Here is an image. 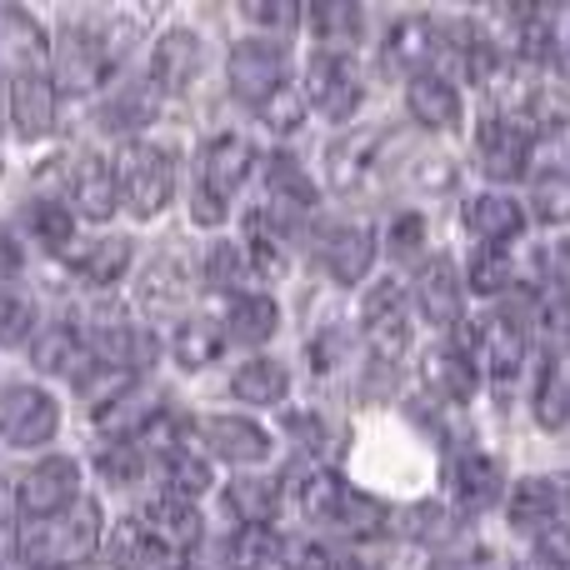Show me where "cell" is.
Returning <instances> with one entry per match:
<instances>
[{
	"mask_svg": "<svg viewBox=\"0 0 570 570\" xmlns=\"http://www.w3.org/2000/svg\"><path fill=\"white\" fill-rule=\"evenodd\" d=\"M515 285V271H511V256H505L501 246H485L481 256L471 261V291L481 295H501Z\"/></svg>",
	"mask_w": 570,
	"mask_h": 570,
	"instance_id": "obj_45",
	"label": "cell"
},
{
	"mask_svg": "<svg viewBox=\"0 0 570 570\" xmlns=\"http://www.w3.org/2000/svg\"><path fill=\"white\" fill-rule=\"evenodd\" d=\"M166 495H180V501H196V495H206L210 485H216V475H210V461L206 455H196L186 445V451L166 455Z\"/></svg>",
	"mask_w": 570,
	"mask_h": 570,
	"instance_id": "obj_41",
	"label": "cell"
},
{
	"mask_svg": "<svg viewBox=\"0 0 570 570\" xmlns=\"http://www.w3.org/2000/svg\"><path fill=\"white\" fill-rule=\"evenodd\" d=\"M220 345H226V331H220L216 315H186V321L170 331V361H176L180 371H206L220 355Z\"/></svg>",
	"mask_w": 570,
	"mask_h": 570,
	"instance_id": "obj_29",
	"label": "cell"
},
{
	"mask_svg": "<svg viewBox=\"0 0 570 570\" xmlns=\"http://www.w3.org/2000/svg\"><path fill=\"white\" fill-rule=\"evenodd\" d=\"M535 551H541V566L570 570V521H556L551 531L535 535Z\"/></svg>",
	"mask_w": 570,
	"mask_h": 570,
	"instance_id": "obj_50",
	"label": "cell"
},
{
	"mask_svg": "<svg viewBox=\"0 0 570 570\" xmlns=\"http://www.w3.org/2000/svg\"><path fill=\"white\" fill-rule=\"evenodd\" d=\"M226 505H230V515H240V525H271L285 505V495H281L276 475H236L226 485Z\"/></svg>",
	"mask_w": 570,
	"mask_h": 570,
	"instance_id": "obj_32",
	"label": "cell"
},
{
	"mask_svg": "<svg viewBox=\"0 0 570 570\" xmlns=\"http://www.w3.org/2000/svg\"><path fill=\"white\" fill-rule=\"evenodd\" d=\"M66 425V405L46 381H0V455H46Z\"/></svg>",
	"mask_w": 570,
	"mask_h": 570,
	"instance_id": "obj_2",
	"label": "cell"
},
{
	"mask_svg": "<svg viewBox=\"0 0 570 570\" xmlns=\"http://www.w3.org/2000/svg\"><path fill=\"white\" fill-rule=\"evenodd\" d=\"M206 76V40L186 26H170L156 36L146 60V80L156 96H186L196 80Z\"/></svg>",
	"mask_w": 570,
	"mask_h": 570,
	"instance_id": "obj_10",
	"label": "cell"
},
{
	"mask_svg": "<svg viewBox=\"0 0 570 570\" xmlns=\"http://www.w3.org/2000/svg\"><path fill=\"white\" fill-rule=\"evenodd\" d=\"M60 266H66L80 285H90V291H110V285H120L130 276V266H136V240L116 236V230L80 236L76 246L66 250V261H60Z\"/></svg>",
	"mask_w": 570,
	"mask_h": 570,
	"instance_id": "obj_12",
	"label": "cell"
},
{
	"mask_svg": "<svg viewBox=\"0 0 570 570\" xmlns=\"http://www.w3.org/2000/svg\"><path fill=\"white\" fill-rule=\"evenodd\" d=\"M541 266H546V276H551L556 295H570V236H561V240H551V246H546Z\"/></svg>",
	"mask_w": 570,
	"mask_h": 570,
	"instance_id": "obj_52",
	"label": "cell"
},
{
	"mask_svg": "<svg viewBox=\"0 0 570 570\" xmlns=\"http://www.w3.org/2000/svg\"><path fill=\"white\" fill-rule=\"evenodd\" d=\"M541 216L546 220H570V180L551 176L541 186Z\"/></svg>",
	"mask_w": 570,
	"mask_h": 570,
	"instance_id": "obj_54",
	"label": "cell"
},
{
	"mask_svg": "<svg viewBox=\"0 0 570 570\" xmlns=\"http://www.w3.org/2000/svg\"><path fill=\"white\" fill-rule=\"evenodd\" d=\"M315 256H321V266H325V276L331 281H341V285H355V281H365L371 276V266H375V236L365 226H325L321 230V240H315Z\"/></svg>",
	"mask_w": 570,
	"mask_h": 570,
	"instance_id": "obj_17",
	"label": "cell"
},
{
	"mask_svg": "<svg viewBox=\"0 0 570 570\" xmlns=\"http://www.w3.org/2000/svg\"><path fill=\"white\" fill-rule=\"evenodd\" d=\"M281 551L285 546L271 525H240V531L220 546V561H226V570H271L281 561Z\"/></svg>",
	"mask_w": 570,
	"mask_h": 570,
	"instance_id": "obj_34",
	"label": "cell"
},
{
	"mask_svg": "<svg viewBox=\"0 0 570 570\" xmlns=\"http://www.w3.org/2000/svg\"><path fill=\"white\" fill-rule=\"evenodd\" d=\"M120 46L106 26H60V36L46 50V70L60 96H100L116 80Z\"/></svg>",
	"mask_w": 570,
	"mask_h": 570,
	"instance_id": "obj_3",
	"label": "cell"
},
{
	"mask_svg": "<svg viewBox=\"0 0 570 570\" xmlns=\"http://www.w3.org/2000/svg\"><path fill=\"white\" fill-rule=\"evenodd\" d=\"M431 385H435V395H445V401H471L475 395V385H481V371H475L465 355H455L451 345L445 351H435V361H431Z\"/></svg>",
	"mask_w": 570,
	"mask_h": 570,
	"instance_id": "obj_43",
	"label": "cell"
},
{
	"mask_svg": "<svg viewBox=\"0 0 570 570\" xmlns=\"http://www.w3.org/2000/svg\"><path fill=\"white\" fill-rule=\"evenodd\" d=\"M156 90H150V80H110L106 90L96 96V126L106 130V136H120L130 146V140H140V130L156 120Z\"/></svg>",
	"mask_w": 570,
	"mask_h": 570,
	"instance_id": "obj_14",
	"label": "cell"
},
{
	"mask_svg": "<svg viewBox=\"0 0 570 570\" xmlns=\"http://www.w3.org/2000/svg\"><path fill=\"white\" fill-rule=\"evenodd\" d=\"M461 226L471 236H481L485 246H511L515 236L525 230V210L515 196H501V190H485V196H471L461 206Z\"/></svg>",
	"mask_w": 570,
	"mask_h": 570,
	"instance_id": "obj_25",
	"label": "cell"
},
{
	"mask_svg": "<svg viewBox=\"0 0 570 570\" xmlns=\"http://www.w3.org/2000/svg\"><path fill=\"white\" fill-rule=\"evenodd\" d=\"M50 196H60L70 206V216L80 220V226H110L120 210L116 200V166H110V156H96V150H76V156H60L56 166H46Z\"/></svg>",
	"mask_w": 570,
	"mask_h": 570,
	"instance_id": "obj_6",
	"label": "cell"
},
{
	"mask_svg": "<svg viewBox=\"0 0 570 570\" xmlns=\"http://www.w3.org/2000/svg\"><path fill=\"white\" fill-rule=\"evenodd\" d=\"M305 106L315 110V116L325 120H351L355 106H361V76H355V66L345 56H335V50H321V56L305 60Z\"/></svg>",
	"mask_w": 570,
	"mask_h": 570,
	"instance_id": "obj_11",
	"label": "cell"
},
{
	"mask_svg": "<svg viewBox=\"0 0 570 570\" xmlns=\"http://www.w3.org/2000/svg\"><path fill=\"white\" fill-rule=\"evenodd\" d=\"M0 570H6V561H0Z\"/></svg>",
	"mask_w": 570,
	"mask_h": 570,
	"instance_id": "obj_61",
	"label": "cell"
},
{
	"mask_svg": "<svg viewBox=\"0 0 570 570\" xmlns=\"http://www.w3.org/2000/svg\"><path fill=\"white\" fill-rule=\"evenodd\" d=\"M40 325V305L26 285H0V351H26V341Z\"/></svg>",
	"mask_w": 570,
	"mask_h": 570,
	"instance_id": "obj_35",
	"label": "cell"
},
{
	"mask_svg": "<svg viewBox=\"0 0 570 570\" xmlns=\"http://www.w3.org/2000/svg\"><path fill=\"white\" fill-rule=\"evenodd\" d=\"M291 570H335V556L325 551V546H301V551L291 556Z\"/></svg>",
	"mask_w": 570,
	"mask_h": 570,
	"instance_id": "obj_57",
	"label": "cell"
},
{
	"mask_svg": "<svg viewBox=\"0 0 570 570\" xmlns=\"http://www.w3.org/2000/svg\"><path fill=\"white\" fill-rule=\"evenodd\" d=\"M261 120H266L271 130H281V136H291V130L305 120V96H301L295 86H281L276 96L261 106Z\"/></svg>",
	"mask_w": 570,
	"mask_h": 570,
	"instance_id": "obj_47",
	"label": "cell"
},
{
	"mask_svg": "<svg viewBox=\"0 0 570 570\" xmlns=\"http://www.w3.org/2000/svg\"><path fill=\"white\" fill-rule=\"evenodd\" d=\"M535 331H541L546 341L556 345V351H570V295H556V301L541 305V321H535Z\"/></svg>",
	"mask_w": 570,
	"mask_h": 570,
	"instance_id": "obj_48",
	"label": "cell"
},
{
	"mask_svg": "<svg viewBox=\"0 0 570 570\" xmlns=\"http://www.w3.org/2000/svg\"><path fill=\"white\" fill-rule=\"evenodd\" d=\"M186 206H190V220H196V226H220V220H226V206L230 200H220L216 190H206L196 180V186L186 190Z\"/></svg>",
	"mask_w": 570,
	"mask_h": 570,
	"instance_id": "obj_51",
	"label": "cell"
},
{
	"mask_svg": "<svg viewBox=\"0 0 570 570\" xmlns=\"http://www.w3.org/2000/svg\"><path fill=\"white\" fill-rule=\"evenodd\" d=\"M100 556H106L110 570H166L170 561H180V556H170L166 546L136 521V515L110 525L106 541H100Z\"/></svg>",
	"mask_w": 570,
	"mask_h": 570,
	"instance_id": "obj_24",
	"label": "cell"
},
{
	"mask_svg": "<svg viewBox=\"0 0 570 570\" xmlns=\"http://www.w3.org/2000/svg\"><path fill=\"white\" fill-rule=\"evenodd\" d=\"M10 535H16V505H10V485L0 475V541H10Z\"/></svg>",
	"mask_w": 570,
	"mask_h": 570,
	"instance_id": "obj_58",
	"label": "cell"
},
{
	"mask_svg": "<svg viewBox=\"0 0 570 570\" xmlns=\"http://www.w3.org/2000/svg\"><path fill=\"white\" fill-rule=\"evenodd\" d=\"M26 261H30V250L20 246V236L10 230V220H0V285H16L20 276H26Z\"/></svg>",
	"mask_w": 570,
	"mask_h": 570,
	"instance_id": "obj_49",
	"label": "cell"
},
{
	"mask_svg": "<svg viewBox=\"0 0 570 570\" xmlns=\"http://www.w3.org/2000/svg\"><path fill=\"white\" fill-rule=\"evenodd\" d=\"M311 206H315V186H311V176H305V166L291 150H276V156L266 160V210L276 220H285V226H295Z\"/></svg>",
	"mask_w": 570,
	"mask_h": 570,
	"instance_id": "obj_23",
	"label": "cell"
},
{
	"mask_svg": "<svg viewBox=\"0 0 570 570\" xmlns=\"http://www.w3.org/2000/svg\"><path fill=\"white\" fill-rule=\"evenodd\" d=\"M401 531L421 546H441L455 535V515H445L441 505H411V511L401 515Z\"/></svg>",
	"mask_w": 570,
	"mask_h": 570,
	"instance_id": "obj_44",
	"label": "cell"
},
{
	"mask_svg": "<svg viewBox=\"0 0 570 570\" xmlns=\"http://www.w3.org/2000/svg\"><path fill=\"white\" fill-rule=\"evenodd\" d=\"M556 491H561V515H570V471L556 475Z\"/></svg>",
	"mask_w": 570,
	"mask_h": 570,
	"instance_id": "obj_59",
	"label": "cell"
},
{
	"mask_svg": "<svg viewBox=\"0 0 570 570\" xmlns=\"http://www.w3.org/2000/svg\"><path fill=\"white\" fill-rule=\"evenodd\" d=\"M230 96L246 100V106H266L281 86H291V56H285L281 40H266V36H250L230 50Z\"/></svg>",
	"mask_w": 570,
	"mask_h": 570,
	"instance_id": "obj_8",
	"label": "cell"
},
{
	"mask_svg": "<svg viewBox=\"0 0 570 570\" xmlns=\"http://www.w3.org/2000/svg\"><path fill=\"white\" fill-rule=\"evenodd\" d=\"M26 355L40 381H66V385L90 365V351H86V341H80L76 321H40L36 335L26 341Z\"/></svg>",
	"mask_w": 570,
	"mask_h": 570,
	"instance_id": "obj_13",
	"label": "cell"
},
{
	"mask_svg": "<svg viewBox=\"0 0 570 570\" xmlns=\"http://www.w3.org/2000/svg\"><path fill=\"white\" fill-rule=\"evenodd\" d=\"M385 521H391V511H385L381 501H371L365 491H355V485H345L341 491V501H335V511H331V531L335 535H345V541H375V535H385Z\"/></svg>",
	"mask_w": 570,
	"mask_h": 570,
	"instance_id": "obj_31",
	"label": "cell"
},
{
	"mask_svg": "<svg viewBox=\"0 0 570 570\" xmlns=\"http://www.w3.org/2000/svg\"><path fill=\"white\" fill-rule=\"evenodd\" d=\"M106 541V515L100 501L80 495L70 511L50 515V521H26L10 535V551L26 570H80L100 556Z\"/></svg>",
	"mask_w": 570,
	"mask_h": 570,
	"instance_id": "obj_1",
	"label": "cell"
},
{
	"mask_svg": "<svg viewBox=\"0 0 570 570\" xmlns=\"http://www.w3.org/2000/svg\"><path fill=\"white\" fill-rule=\"evenodd\" d=\"M166 570H186V561H170V566H166Z\"/></svg>",
	"mask_w": 570,
	"mask_h": 570,
	"instance_id": "obj_60",
	"label": "cell"
},
{
	"mask_svg": "<svg viewBox=\"0 0 570 570\" xmlns=\"http://www.w3.org/2000/svg\"><path fill=\"white\" fill-rule=\"evenodd\" d=\"M256 170V146H250L246 136H210L206 146H200V186L216 190L220 200H230L240 186H246V176Z\"/></svg>",
	"mask_w": 570,
	"mask_h": 570,
	"instance_id": "obj_19",
	"label": "cell"
},
{
	"mask_svg": "<svg viewBox=\"0 0 570 570\" xmlns=\"http://www.w3.org/2000/svg\"><path fill=\"white\" fill-rule=\"evenodd\" d=\"M256 276L250 271V256L240 240H216L206 256V285L210 291H230V295H246V281Z\"/></svg>",
	"mask_w": 570,
	"mask_h": 570,
	"instance_id": "obj_39",
	"label": "cell"
},
{
	"mask_svg": "<svg viewBox=\"0 0 570 570\" xmlns=\"http://www.w3.org/2000/svg\"><path fill=\"white\" fill-rule=\"evenodd\" d=\"M361 325H365V341H371V351L381 355V361L405 355V345H411V311H405L401 285H375V291L365 295Z\"/></svg>",
	"mask_w": 570,
	"mask_h": 570,
	"instance_id": "obj_16",
	"label": "cell"
},
{
	"mask_svg": "<svg viewBox=\"0 0 570 570\" xmlns=\"http://www.w3.org/2000/svg\"><path fill=\"white\" fill-rule=\"evenodd\" d=\"M525 130H535V136H566L570 130V90L535 86L531 100H525Z\"/></svg>",
	"mask_w": 570,
	"mask_h": 570,
	"instance_id": "obj_42",
	"label": "cell"
},
{
	"mask_svg": "<svg viewBox=\"0 0 570 570\" xmlns=\"http://www.w3.org/2000/svg\"><path fill=\"white\" fill-rule=\"evenodd\" d=\"M186 285L190 281H186L180 261H150L136 281V301L146 305V311H176V305L186 301Z\"/></svg>",
	"mask_w": 570,
	"mask_h": 570,
	"instance_id": "obj_37",
	"label": "cell"
},
{
	"mask_svg": "<svg viewBox=\"0 0 570 570\" xmlns=\"http://www.w3.org/2000/svg\"><path fill=\"white\" fill-rule=\"evenodd\" d=\"M505 515H511L515 531H551L556 521H561V491H556V475H531V481H521L511 491V501H505Z\"/></svg>",
	"mask_w": 570,
	"mask_h": 570,
	"instance_id": "obj_28",
	"label": "cell"
},
{
	"mask_svg": "<svg viewBox=\"0 0 570 570\" xmlns=\"http://www.w3.org/2000/svg\"><path fill=\"white\" fill-rule=\"evenodd\" d=\"M531 166V130L511 116H491L481 126V170L491 180H521Z\"/></svg>",
	"mask_w": 570,
	"mask_h": 570,
	"instance_id": "obj_21",
	"label": "cell"
},
{
	"mask_svg": "<svg viewBox=\"0 0 570 570\" xmlns=\"http://www.w3.org/2000/svg\"><path fill=\"white\" fill-rule=\"evenodd\" d=\"M136 521L146 525L150 535H156L160 546H166L170 556H180V551H196L200 546V511H196V501H180V495H150L146 505L136 511Z\"/></svg>",
	"mask_w": 570,
	"mask_h": 570,
	"instance_id": "obj_20",
	"label": "cell"
},
{
	"mask_svg": "<svg viewBox=\"0 0 570 570\" xmlns=\"http://www.w3.org/2000/svg\"><path fill=\"white\" fill-rule=\"evenodd\" d=\"M285 431H295V441H305L311 451L325 441V421L315 411H291V415H285Z\"/></svg>",
	"mask_w": 570,
	"mask_h": 570,
	"instance_id": "obj_55",
	"label": "cell"
},
{
	"mask_svg": "<svg viewBox=\"0 0 570 570\" xmlns=\"http://www.w3.org/2000/svg\"><path fill=\"white\" fill-rule=\"evenodd\" d=\"M246 20L261 26V30H291L295 20H301V6H261V0H250Z\"/></svg>",
	"mask_w": 570,
	"mask_h": 570,
	"instance_id": "obj_53",
	"label": "cell"
},
{
	"mask_svg": "<svg viewBox=\"0 0 570 570\" xmlns=\"http://www.w3.org/2000/svg\"><path fill=\"white\" fill-rule=\"evenodd\" d=\"M110 166H116V200L130 220H156L176 200V156L166 146L130 140L120 156H110Z\"/></svg>",
	"mask_w": 570,
	"mask_h": 570,
	"instance_id": "obj_5",
	"label": "cell"
},
{
	"mask_svg": "<svg viewBox=\"0 0 570 570\" xmlns=\"http://www.w3.org/2000/svg\"><path fill=\"white\" fill-rule=\"evenodd\" d=\"M60 90L50 80V70H16L6 76V126L16 140L40 146L60 130Z\"/></svg>",
	"mask_w": 570,
	"mask_h": 570,
	"instance_id": "obj_7",
	"label": "cell"
},
{
	"mask_svg": "<svg viewBox=\"0 0 570 570\" xmlns=\"http://www.w3.org/2000/svg\"><path fill=\"white\" fill-rule=\"evenodd\" d=\"M505 495V465L485 451H465L451 461V501L455 511H491Z\"/></svg>",
	"mask_w": 570,
	"mask_h": 570,
	"instance_id": "obj_18",
	"label": "cell"
},
{
	"mask_svg": "<svg viewBox=\"0 0 570 570\" xmlns=\"http://www.w3.org/2000/svg\"><path fill=\"white\" fill-rule=\"evenodd\" d=\"M421 236H425V220L421 216H395L391 220V246L395 250H415V246H421Z\"/></svg>",
	"mask_w": 570,
	"mask_h": 570,
	"instance_id": "obj_56",
	"label": "cell"
},
{
	"mask_svg": "<svg viewBox=\"0 0 570 570\" xmlns=\"http://www.w3.org/2000/svg\"><path fill=\"white\" fill-rule=\"evenodd\" d=\"M531 405H535V421H541L546 431H566V425H570V375H566L561 361H546L541 365Z\"/></svg>",
	"mask_w": 570,
	"mask_h": 570,
	"instance_id": "obj_36",
	"label": "cell"
},
{
	"mask_svg": "<svg viewBox=\"0 0 570 570\" xmlns=\"http://www.w3.org/2000/svg\"><path fill=\"white\" fill-rule=\"evenodd\" d=\"M196 435H200V451L226 465H256L271 455L266 425L246 421V415H206V421H196Z\"/></svg>",
	"mask_w": 570,
	"mask_h": 570,
	"instance_id": "obj_15",
	"label": "cell"
},
{
	"mask_svg": "<svg viewBox=\"0 0 570 570\" xmlns=\"http://www.w3.org/2000/svg\"><path fill=\"white\" fill-rule=\"evenodd\" d=\"M311 20L325 40H345V46H351V40L361 36L365 10L361 6H311Z\"/></svg>",
	"mask_w": 570,
	"mask_h": 570,
	"instance_id": "obj_46",
	"label": "cell"
},
{
	"mask_svg": "<svg viewBox=\"0 0 570 570\" xmlns=\"http://www.w3.org/2000/svg\"><path fill=\"white\" fill-rule=\"evenodd\" d=\"M10 505H16V525L26 521H50V515L70 511L86 495V465L66 451L30 455L16 475H6Z\"/></svg>",
	"mask_w": 570,
	"mask_h": 570,
	"instance_id": "obj_4",
	"label": "cell"
},
{
	"mask_svg": "<svg viewBox=\"0 0 570 570\" xmlns=\"http://www.w3.org/2000/svg\"><path fill=\"white\" fill-rule=\"evenodd\" d=\"M285 391H291V371L281 361H271V355H256V361H246L230 375V395L246 405H276L285 401Z\"/></svg>",
	"mask_w": 570,
	"mask_h": 570,
	"instance_id": "obj_33",
	"label": "cell"
},
{
	"mask_svg": "<svg viewBox=\"0 0 570 570\" xmlns=\"http://www.w3.org/2000/svg\"><path fill=\"white\" fill-rule=\"evenodd\" d=\"M220 331H226V341L236 345H266L271 335L281 331V305L271 301V295H236L226 311V321H220Z\"/></svg>",
	"mask_w": 570,
	"mask_h": 570,
	"instance_id": "obj_30",
	"label": "cell"
},
{
	"mask_svg": "<svg viewBox=\"0 0 570 570\" xmlns=\"http://www.w3.org/2000/svg\"><path fill=\"white\" fill-rule=\"evenodd\" d=\"M411 295H415V311H421L431 325H455L461 321L465 285H461V276H455V266L445 256L421 261V271H415V281H411Z\"/></svg>",
	"mask_w": 570,
	"mask_h": 570,
	"instance_id": "obj_22",
	"label": "cell"
},
{
	"mask_svg": "<svg viewBox=\"0 0 570 570\" xmlns=\"http://www.w3.org/2000/svg\"><path fill=\"white\" fill-rule=\"evenodd\" d=\"M276 481H281V495L295 501V511H301L305 521H331L335 501H341V491H345V481L335 471H321V465H305V461H295Z\"/></svg>",
	"mask_w": 570,
	"mask_h": 570,
	"instance_id": "obj_26",
	"label": "cell"
},
{
	"mask_svg": "<svg viewBox=\"0 0 570 570\" xmlns=\"http://www.w3.org/2000/svg\"><path fill=\"white\" fill-rule=\"evenodd\" d=\"M431 46H435L431 20H401V26L385 36L381 60H391V66H401V70H411V76H421L425 60H431Z\"/></svg>",
	"mask_w": 570,
	"mask_h": 570,
	"instance_id": "obj_38",
	"label": "cell"
},
{
	"mask_svg": "<svg viewBox=\"0 0 570 570\" xmlns=\"http://www.w3.org/2000/svg\"><path fill=\"white\" fill-rule=\"evenodd\" d=\"M10 230L20 236L26 250H40V256H50V261H66V250L80 240V220L70 216V206L60 196H50V190H30L16 206V216H10Z\"/></svg>",
	"mask_w": 570,
	"mask_h": 570,
	"instance_id": "obj_9",
	"label": "cell"
},
{
	"mask_svg": "<svg viewBox=\"0 0 570 570\" xmlns=\"http://www.w3.org/2000/svg\"><path fill=\"white\" fill-rule=\"evenodd\" d=\"M405 106H411V116L421 120L425 130H455L461 126V90H455V80L435 76V70L411 76V86H405Z\"/></svg>",
	"mask_w": 570,
	"mask_h": 570,
	"instance_id": "obj_27",
	"label": "cell"
},
{
	"mask_svg": "<svg viewBox=\"0 0 570 570\" xmlns=\"http://www.w3.org/2000/svg\"><path fill=\"white\" fill-rule=\"evenodd\" d=\"M96 471L106 475L110 485H140L150 471V455L140 451L136 441H100L96 445Z\"/></svg>",
	"mask_w": 570,
	"mask_h": 570,
	"instance_id": "obj_40",
	"label": "cell"
}]
</instances>
